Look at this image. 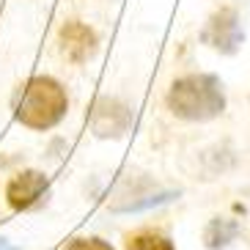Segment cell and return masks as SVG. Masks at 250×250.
Masks as SVG:
<instances>
[{
  "label": "cell",
  "mask_w": 250,
  "mask_h": 250,
  "mask_svg": "<svg viewBox=\"0 0 250 250\" xmlns=\"http://www.w3.org/2000/svg\"><path fill=\"white\" fill-rule=\"evenodd\" d=\"M50 198V179L36 168L20 170L6 184V201L14 212H30L47 204Z\"/></svg>",
  "instance_id": "cell-3"
},
{
  "label": "cell",
  "mask_w": 250,
  "mask_h": 250,
  "mask_svg": "<svg viewBox=\"0 0 250 250\" xmlns=\"http://www.w3.org/2000/svg\"><path fill=\"white\" fill-rule=\"evenodd\" d=\"M132 126V107L116 96H99L91 110V129L99 138H124Z\"/></svg>",
  "instance_id": "cell-5"
},
{
  "label": "cell",
  "mask_w": 250,
  "mask_h": 250,
  "mask_svg": "<svg viewBox=\"0 0 250 250\" xmlns=\"http://www.w3.org/2000/svg\"><path fill=\"white\" fill-rule=\"evenodd\" d=\"M170 198H179V192H173V190H162V192H154V195H143L140 201H129V204H118V206H113V212H118V214L146 212V209H151V206L168 204Z\"/></svg>",
  "instance_id": "cell-9"
},
{
  "label": "cell",
  "mask_w": 250,
  "mask_h": 250,
  "mask_svg": "<svg viewBox=\"0 0 250 250\" xmlns=\"http://www.w3.org/2000/svg\"><path fill=\"white\" fill-rule=\"evenodd\" d=\"M226 88L223 80L214 74H184L170 83L165 94V107L170 116L190 121V124H206L226 113Z\"/></svg>",
  "instance_id": "cell-1"
},
{
  "label": "cell",
  "mask_w": 250,
  "mask_h": 250,
  "mask_svg": "<svg viewBox=\"0 0 250 250\" xmlns=\"http://www.w3.org/2000/svg\"><path fill=\"white\" fill-rule=\"evenodd\" d=\"M69 113L66 88L50 74H36L25 85H20L14 102L17 121L33 132H47L58 126Z\"/></svg>",
  "instance_id": "cell-2"
},
{
  "label": "cell",
  "mask_w": 250,
  "mask_h": 250,
  "mask_svg": "<svg viewBox=\"0 0 250 250\" xmlns=\"http://www.w3.org/2000/svg\"><path fill=\"white\" fill-rule=\"evenodd\" d=\"M209 47H214L217 52L223 55H234L239 50L245 39V30H242V22H239V14H236V8L231 6H223L217 8L212 17H209V22H206V30L201 33Z\"/></svg>",
  "instance_id": "cell-4"
},
{
  "label": "cell",
  "mask_w": 250,
  "mask_h": 250,
  "mask_svg": "<svg viewBox=\"0 0 250 250\" xmlns=\"http://www.w3.org/2000/svg\"><path fill=\"white\" fill-rule=\"evenodd\" d=\"M124 250H176L173 239L162 231H154V228H140L135 234L126 236Z\"/></svg>",
  "instance_id": "cell-8"
},
{
  "label": "cell",
  "mask_w": 250,
  "mask_h": 250,
  "mask_svg": "<svg viewBox=\"0 0 250 250\" xmlns=\"http://www.w3.org/2000/svg\"><path fill=\"white\" fill-rule=\"evenodd\" d=\"M0 250H17V248H14L11 242H8L6 236H0Z\"/></svg>",
  "instance_id": "cell-11"
},
{
  "label": "cell",
  "mask_w": 250,
  "mask_h": 250,
  "mask_svg": "<svg viewBox=\"0 0 250 250\" xmlns=\"http://www.w3.org/2000/svg\"><path fill=\"white\" fill-rule=\"evenodd\" d=\"M61 250H116V248L110 242L99 239V236H74Z\"/></svg>",
  "instance_id": "cell-10"
},
{
  "label": "cell",
  "mask_w": 250,
  "mask_h": 250,
  "mask_svg": "<svg viewBox=\"0 0 250 250\" xmlns=\"http://www.w3.org/2000/svg\"><path fill=\"white\" fill-rule=\"evenodd\" d=\"M239 234H242V226L236 220H231V217H212L206 223L201 239H204L206 250H226Z\"/></svg>",
  "instance_id": "cell-7"
},
{
  "label": "cell",
  "mask_w": 250,
  "mask_h": 250,
  "mask_svg": "<svg viewBox=\"0 0 250 250\" xmlns=\"http://www.w3.org/2000/svg\"><path fill=\"white\" fill-rule=\"evenodd\" d=\"M58 50L69 63L80 66V63H88V61L96 55L99 39H96L94 28H88L85 22L69 20V22H63L61 30H58Z\"/></svg>",
  "instance_id": "cell-6"
}]
</instances>
